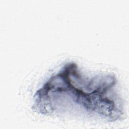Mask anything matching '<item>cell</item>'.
I'll list each match as a JSON object with an SVG mask.
<instances>
[{"label": "cell", "mask_w": 129, "mask_h": 129, "mask_svg": "<svg viewBox=\"0 0 129 129\" xmlns=\"http://www.w3.org/2000/svg\"><path fill=\"white\" fill-rule=\"evenodd\" d=\"M111 76H96L87 82L85 88L72 84L69 63L56 75L52 76L35 95L64 93L71 96L73 102L92 111L106 116L113 117L118 111L114 101L106 96L107 91L115 84V78L100 86Z\"/></svg>", "instance_id": "cell-1"}]
</instances>
